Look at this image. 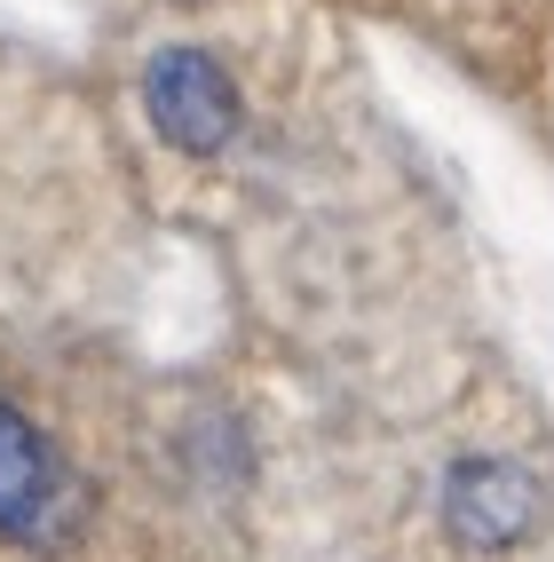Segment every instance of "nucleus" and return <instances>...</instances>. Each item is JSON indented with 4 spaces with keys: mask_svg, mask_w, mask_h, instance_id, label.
<instances>
[{
    "mask_svg": "<svg viewBox=\"0 0 554 562\" xmlns=\"http://www.w3.org/2000/svg\"><path fill=\"white\" fill-rule=\"evenodd\" d=\"M48 492H56V460H48L41 428L16 404H0V531H32Z\"/></svg>",
    "mask_w": 554,
    "mask_h": 562,
    "instance_id": "nucleus-3",
    "label": "nucleus"
},
{
    "mask_svg": "<svg viewBox=\"0 0 554 562\" xmlns=\"http://www.w3.org/2000/svg\"><path fill=\"white\" fill-rule=\"evenodd\" d=\"M539 475L515 468V460H460L443 475V522H452V539L467 554H507L539 531Z\"/></svg>",
    "mask_w": 554,
    "mask_h": 562,
    "instance_id": "nucleus-1",
    "label": "nucleus"
},
{
    "mask_svg": "<svg viewBox=\"0 0 554 562\" xmlns=\"http://www.w3.org/2000/svg\"><path fill=\"white\" fill-rule=\"evenodd\" d=\"M143 103H151V127L174 143V151H222L238 135V88L230 71L199 48H167L151 71H143Z\"/></svg>",
    "mask_w": 554,
    "mask_h": 562,
    "instance_id": "nucleus-2",
    "label": "nucleus"
}]
</instances>
